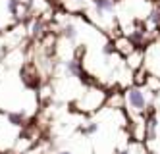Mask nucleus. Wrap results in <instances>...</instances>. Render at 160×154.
Instances as JSON below:
<instances>
[{
  "mask_svg": "<svg viewBox=\"0 0 160 154\" xmlns=\"http://www.w3.org/2000/svg\"><path fill=\"white\" fill-rule=\"evenodd\" d=\"M125 97H128V104H129V108L133 112H137V114H143L145 112V108H147V98H145V92L139 87L128 89Z\"/></svg>",
  "mask_w": 160,
  "mask_h": 154,
  "instance_id": "obj_1",
  "label": "nucleus"
},
{
  "mask_svg": "<svg viewBox=\"0 0 160 154\" xmlns=\"http://www.w3.org/2000/svg\"><path fill=\"white\" fill-rule=\"evenodd\" d=\"M64 69L70 75H73V77H79V79L85 77L83 66H81V62H79V60H68V62H64Z\"/></svg>",
  "mask_w": 160,
  "mask_h": 154,
  "instance_id": "obj_2",
  "label": "nucleus"
},
{
  "mask_svg": "<svg viewBox=\"0 0 160 154\" xmlns=\"http://www.w3.org/2000/svg\"><path fill=\"white\" fill-rule=\"evenodd\" d=\"M93 6L98 16H104V14H112L114 8H116V2L114 0H93Z\"/></svg>",
  "mask_w": 160,
  "mask_h": 154,
  "instance_id": "obj_3",
  "label": "nucleus"
},
{
  "mask_svg": "<svg viewBox=\"0 0 160 154\" xmlns=\"http://www.w3.org/2000/svg\"><path fill=\"white\" fill-rule=\"evenodd\" d=\"M62 37L68 39L70 42H75V39H77V27L73 25V23H66V25L62 27Z\"/></svg>",
  "mask_w": 160,
  "mask_h": 154,
  "instance_id": "obj_4",
  "label": "nucleus"
},
{
  "mask_svg": "<svg viewBox=\"0 0 160 154\" xmlns=\"http://www.w3.org/2000/svg\"><path fill=\"white\" fill-rule=\"evenodd\" d=\"M6 116L16 127H23V123H25V114L23 112H6Z\"/></svg>",
  "mask_w": 160,
  "mask_h": 154,
  "instance_id": "obj_5",
  "label": "nucleus"
},
{
  "mask_svg": "<svg viewBox=\"0 0 160 154\" xmlns=\"http://www.w3.org/2000/svg\"><path fill=\"white\" fill-rule=\"evenodd\" d=\"M19 8H21V0H6V10L14 17H19Z\"/></svg>",
  "mask_w": 160,
  "mask_h": 154,
  "instance_id": "obj_6",
  "label": "nucleus"
},
{
  "mask_svg": "<svg viewBox=\"0 0 160 154\" xmlns=\"http://www.w3.org/2000/svg\"><path fill=\"white\" fill-rule=\"evenodd\" d=\"M79 131H81V135H85V137H91V135H95V133L98 131V123H97V122H91V123L83 125Z\"/></svg>",
  "mask_w": 160,
  "mask_h": 154,
  "instance_id": "obj_7",
  "label": "nucleus"
},
{
  "mask_svg": "<svg viewBox=\"0 0 160 154\" xmlns=\"http://www.w3.org/2000/svg\"><path fill=\"white\" fill-rule=\"evenodd\" d=\"M42 29H44L42 19H35V21H33V25H31V35H41Z\"/></svg>",
  "mask_w": 160,
  "mask_h": 154,
  "instance_id": "obj_8",
  "label": "nucleus"
},
{
  "mask_svg": "<svg viewBox=\"0 0 160 154\" xmlns=\"http://www.w3.org/2000/svg\"><path fill=\"white\" fill-rule=\"evenodd\" d=\"M116 154H129V150H118Z\"/></svg>",
  "mask_w": 160,
  "mask_h": 154,
  "instance_id": "obj_9",
  "label": "nucleus"
},
{
  "mask_svg": "<svg viewBox=\"0 0 160 154\" xmlns=\"http://www.w3.org/2000/svg\"><path fill=\"white\" fill-rule=\"evenodd\" d=\"M58 154H72V152H70V150H60Z\"/></svg>",
  "mask_w": 160,
  "mask_h": 154,
  "instance_id": "obj_10",
  "label": "nucleus"
}]
</instances>
